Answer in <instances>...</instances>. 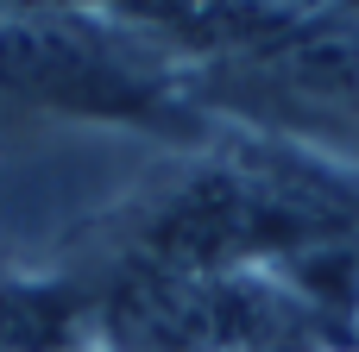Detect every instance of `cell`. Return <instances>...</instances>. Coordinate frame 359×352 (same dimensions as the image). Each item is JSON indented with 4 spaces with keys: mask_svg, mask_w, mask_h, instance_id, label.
I'll return each mask as SVG.
<instances>
[{
    "mask_svg": "<svg viewBox=\"0 0 359 352\" xmlns=\"http://www.w3.org/2000/svg\"><path fill=\"white\" fill-rule=\"evenodd\" d=\"M316 309L246 271H126L101 302L107 352H303Z\"/></svg>",
    "mask_w": 359,
    "mask_h": 352,
    "instance_id": "6da1fadb",
    "label": "cell"
},
{
    "mask_svg": "<svg viewBox=\"0 0 359 352\" xmlns=\"http://www.w3.org/2000/svg\"><path fill=\"white\" fill-rule=\"evenodd\" d=\"M0 94L57 113L139 120L164 101V63L114 13L50 6L0 19Z\"/></svg>",
    "mask_w": 359,
    "mask_h": 352,
    "instance_id": "7a4b0ae2",
    "label": "cell"
},
{
    "mask_svg": "<svg viewBox=\"0 0 359 352\" xmlns=\"http://www.w3.org/2000/svg\"><path fill=\"white\" fill-rule=\"evenodd\" d=\"M252 107L316 126H359V25L353 19H303L240 63Z\"/></svg>",
    "mask_w": 359,
    "mask_h": 352,
    "instance_id": "3957f363",
    "label": "cell"
},
{
    "mask_svg": "<svg viewBox=\"0 0 359 352\" xmlns=\"http://www.w3.org/2000/svg\"><path fill=\"white\" fill-rule=\"evenodd\" d=\"M347 6H353V13H359V0H347Z\"/></svg>",
    "mask_w": 359,
    "mask_h": 352,
    "instance_id": "277c9868",
    "label": "cell"
}]
</instances>
